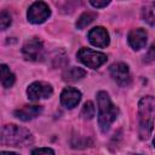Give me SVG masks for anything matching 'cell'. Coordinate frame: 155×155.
Segmentation results:
<instances>
[{"label":"cell","mask_w":155,"mask_h":155,"mask_svg":"<svg viewBox=\"0 0 155 155\" xmlns=\"http://www.w3.org/2000/svg\"><path fill=\"white\" fill-rule=\"evenodd\" d=\"M139 114V137L145 140L150 137L155 119V98L151 96L143 97L138 103Z\"/></svg>","instance_id":"1"},{"label":"cell","mask_w":155,"mask_h":155,"mask_svg":"<svg viewBox=\"0 0 155 155\" xmlns=\"http://www.w3.org/2000/svg\"><path fill=\"white\" fill-rule=\"evenodd\" d=\"M97 108H98V124L102 132H108L111 124L119 115V109L113 104L107 92L99 91L97 93Z\"/></svg>","instance_id":"2"},{"label":"cell","mask_w":155,"mask_h":155,"mask_svg":"<svg viewBox=\"0 0 155 155\" xmlns=\"http://www.w3.org/2000/svg\"><path fill=\"white\" fill-rule=\"evenodd\" d=\"M33 143V134L29 130L17 125H5L1 130V144L10 147H25Z\"/></svg>","instance_id":"3"},{"label":"cell","mask_w":155,"mask_h":155,"mask_svg":"<svg viewBox=\"0 0 155 155\" xmlns=\"http://www.w3.org/2000/svg\"><path fill=\"white\" fill-rule=\"evenodd\" d=\"M76 56H78V59L84 65H86L88 68H92V69L99 68L108 59L107 54H104L102 52H97V51L91 50V48H87V47H81L78 51V54Z\"/></svg>","instance_id":"4"},{"label":"cell","mask_w":155,"mask_h":155,"mask_svg":"<svg viewBox=\"0 0 155 155\" xmlns=\"http://www.w3.org/2000/svg\"><path fill=\"white\" fill-rule=\"evenodd\" d=\"M51 16V10L48 5L44 1H35L33 2L27 12L28 21L34 24H41L44 23L48 17Z\"/></svg>","instance_id":"5"},{"label":"cell","mask_w":155,"mask_h":155,"mask_svg":"<svg viewBox=\"0 0 155 155\" xmlns=\"http://www.w3.org/2000/svg\"><path fill=\"white\" fill-rule=\"evenodd\" d=\"M23 57L27 61H41L44 58V45L42 41L38 38H33L28 40L22 48Z\"/></svg>","instance_id":"6"},{"label":"cell","mask_w":155,"mask_h":155,"mask_svg":"<svg viewBox=\"0 0 155 155\" xmlns=\"http://www.w3.org/2000/svg\"><path fill=\"white\" fill-rule=\"evenodd\" d=\"M53 93V88L50 84L44 81H35L27 88V94L30 101H39L41 98H48Z\"/></svg>","instance_id":"7"},{"label":"cell","mask_w":155,"mask_h":155,"mask_svg":"<svg viewBox=\"0 0 155 155\" xmlns=\"http://www.w3.org/2000/svg\"><path fill=\"white\" fill-rule=\"evenodd\" d=\"M111 78L120 85V86H126L131 81V75H130V69L127 64L125 63H114L109 68Z\"/></svg>","instance_id":"8"},{"label":"cell","mask_w":155,"mask_h":155,"mask_svg":"<svg viewBox=\"0 0 155 155\" xmlns=\"http://www.w3.org/2000/svg\"><path fill=\"white\" fill-rule=\"evenodd\" d=\"M88 41L96 47H107L110 42L109 34L104 27H94L88 31Z\"/></svg>","instance_id":"9"},{"label":"cell","mask_w":155,"mask_h":155,"mask_svg":"<svg viewBox=\"0 0 155 155\" xmlns=\"http://www.w3.org/2000/svg\"><path fill=\"white\" fill-rule=\"evenodd\" d=\"M127 40H128L130 46H131L133 50H136V51L142 50V48L147 45V40H148L147 30L143 29V28L132 29V30L128 33Z\"/></svg>","instance_id":"10"},{"label":"cell","mask_w":155,"mask_h":155,"mask_svg":"<svg viewBox=\"0 0 155 155\" xmlns=\"http://www.w3.org/2000/svg\"><path fill=\"white\" fill-rule=\"evenodd\" d=\"M80 101H81V92L74 87H65L61 93V103L68 109L75 108Z\"/></svg>","instance_id":"11"},{"label":"cell","mask_w":155,"mask_h":155,"mask_svg":"<svg viewBox=\"0 0 155 155\" xmlns=\"http://www.w3.org/2000/svg\"><path fill=\"white\" fill-rule=\"evenodd\" d=\"M42 111L41 105H24L15 111V116L22 121H29L39 116Z\"/></svg>","instance_id":"12"},{"label":"cell","mask_w":155,"mask_h":155,"mask_svg":"<svg viewBox=\"0 0 155 155\" xmlns=\"http://www.w3.org/2000/svg\"><path fill=\"white\" fill-rule=\"evenodd\" d=\"M85 75H86L85 69L79 68V67H70L63 73V80L68 82H75L85 78Z\"/></svg>","instance_id":"13"},{"label":"cell","mask_w":155,"mask_h":155,"mask_svg":"<svg viewBox=\"0 0 155 155\" xmlns=\"http://www.w3.org/2000/svg\"><path fill=\"white\" fill-rule=\"evenodd\" d=\"M0 70H1V84H2V86L5 88L11 87L15 84V80H16L15 74L10 70V68L6 64H1Z\"/></svg>","instance_id":"14"},{"label":"cell","mask_w":155,"mask_h":155,"mask_svg":"<svg viewBox=\"0 0 155 155\" xmlns=\"http://www.w3.org/2000/svg\"><path fill=\"white\" fill-rule=\"evenodd\" d=\"M97 12H94V11H86V12H84L79 18H78V21H76V28L78 29H84V28H86L87 25H90L96 18H97Z\"/></svg>","instance_id":"15"},{"label":"cell","mask_w":155,"mask_h":155,"mask_svg":"<svg viewBox=\"0 0 155 155\" xmlns=\"http://www.w3.org/2000/svg\"><path fill=\"white\" fill-rule=\"evenodd\" d=\"M94 114H96L94 104H93L91 101L86 102V103L84 104L82 109H81V116H82L84 119H86V120H91V119L94 116Z\"/></svg>","instance_id":"16"},{"label":"cell","mask_w":155,"mask_h":155,"mask_svg":"<svg viewBox=\"0 0 155 155\" xmlns=\"http://www.w3.org/2000/svg\"><path fill=\"white\" fill-rule=\"evenodd\" d=\"M12 23V18H11V15L7 12V11H1L0 13V28L1 30H5L7 29Z\"/></svg>","instance_id":"17"},{"label":"cell","mask_w":155,"mask_h":155,"mask_svg":"<svg viewBox=\"0 0 155 155\" xmlns=\"http://www.w3.org/2000/svg\"><path fill=\"white\" fill-rule=\"evenodd\" d=\"M142 15H143V19H144L147 23H149L150 25H153V24L155 23V17H154L151 10H149V8H143Z\"/></svg>","instance_id":"18"},{"label":"cell","mask_w":155,"mask_h":155,"mask_svg":"<svg viewBox=\"0 0 155 155\" xmlns=\"http://www.w3.org/2000/svg\"><path fill=\"white\" fill-rule=\"evenodd\" d=\"M31 155H54V151L50 148H36L31 151Z\"/></svg>","instance_id":"19"},{"label":"cell","mask_w":155,"mask_h":155,"mask_svg":"<svg viewBox=\"0 0 155 155\" xmlns=\"http://www.w3.org/2000/svg\"><path fill=\"white\" fill-rule=\"evenodd\" d=\"M90 4H91L93 7L99 8V7H105L107 5H109L110 1H109V0H102V1H101V0H91Z\"/></svg>","instance_id":"20"},{"label":"cell","mask_w":155,"mask_h":155,"mask_svg":"<svg viewBox=\"0 0 155 155\" xmlns=\"http://www.w3.org/2000/svg\"><path fill=\"white\" fill-rule=\"evenodd\" d=\"M155 59V41L151 44V46H150V48H149V51H148V53H147V57H145V61H154Z\"/></svg>","instance_id":"21"},{"label":"cell","mask_w":155,"mask_h":155,"mask_svg":"<svg viewBox=\"0 0 155 155\" xmlns=\"http://www.w3.org/2000/svg\"><path fill=\"white\" fill-rule=\"evenodd\" d=\"M0 155H19L17 153H12V151H1Z\"/></svg>","instance_id":"22"},{"label":"cell","mask_w":155,"mask_h":155,"mask_svg":"<svg viewBox=\"0 0 155 155\" xmlns=\"http://www.w3.org/2000/svg\"><path fill=\"white\" fill-rule=\"evenodd\" d=\"M153 144H154V147H155V138H154V140H153Z\"/></svg>","instance_id":"23"},{"label":"cell","mask_w":155,"mask_h":155,"mask_svg":"<svg viewBox=\"0 0 155 155\" xmlns=\"http://www.w3.org/2000/svg\"><path fill=\"white\" fill-rule=\"evenodd\" d=\"M154 6H155V4H154Z\"/></svg>","instance_id":"24"},{"label":"cell","mask_w":155,"mask_h":155,"mask_svg":"<svg viewBox=\"0 0 155 155\" xmlns=\"http://www.w3.org/2000/svg\"><path fill=\"white\" fill-rule=\"evenodd\" d=\"M136 155H137V154H136Z\"/></svg>","instance_id":"25"}]
</instances>
